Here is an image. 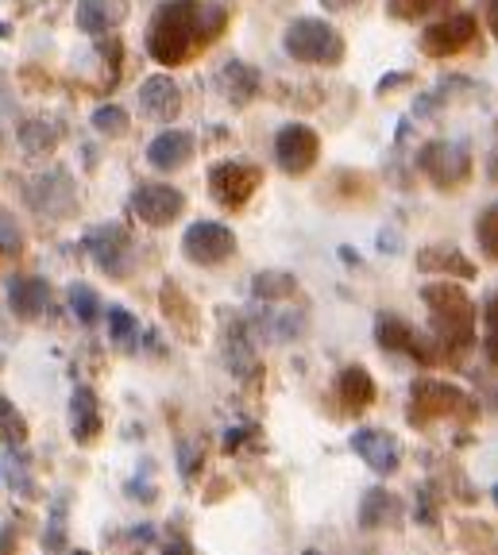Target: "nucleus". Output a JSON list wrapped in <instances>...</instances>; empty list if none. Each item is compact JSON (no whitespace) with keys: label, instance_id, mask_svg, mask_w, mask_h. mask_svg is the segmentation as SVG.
I'll return each mask as SVG.
<instances>
[{"label":"nucleus","instance_id":"f257e3e1","mask_svg":"<svg viewBox=\"0 0 498 555\" xmlns=\"http://www.w3.org/2000/svg\"><path fill=\"white\" fill-rule=\"evenodd\" d=\"M228 27V9L217 0H163L148 24V54L158 66H182L202 54Z\"/></svg>","mask_w":498,"mask_h":555},{"label":"nucleus","instance_id":"f03ea898","mask_svg":"<svg viewBox=\"0 0 498 555\" xmlns=\"http://www.w3.org/2000/svg\"><path fill=\"white\" fill-rule=\"evenodd\" d=\"M421 301L429 309L433 339L440 344V356L448 366H463L468 351L475 347V301L456 282H429L421 286Z\"/></svg>","mask_w":498,"mask_h":555},{"label":"nucleus","instance_id":"7ed1b4c3","mask_svg":"<svg viewBox=\"0 0 498 555\" xmlns=\"http://www.w3.org/2000/svg\"><path fill=\"white\" fill-rule=\"evenodd\" d=\"M406 421H410L413 428H433V425H440V421L475 425V421H480V401H475L468 390H460V386H452V382L418 378L410 386Z\"/></svg>","mask_w":498,"mask_h":555},{"label":"nucleus","instance_id":"20e7f679","mask_svg":"<svg viewBox=\"0 0 498 555\" xmlns=\"http://www.w3.org/2000/svg\"><path fill=\"white\" fill-rule=\"evenodd\" d=\"M290 59L309 62V66H341L344 62V35L332 24L317 16H302L286 27V39H282Z\"/></svg>","mask_w":498,"mask_h":555},{"label":"nucleus","instance_id":"39448f33","mask_svg":"<svg viewBox=\"0 0 498 555\" xmlns=\"http://www.w3.org/2000/svg\"><path fill=\"white\" fill-rule=\"evenodd\" d=\"M375 344L383 347V351L406 356V359H413V363H421V366L445 363V356H440V344L433 339V332H418L410 321L394 317V312H379V321H375Z\"/></svg>","mask_w":498,"mask_h":555},{"label":"nucleus","instance_id":"423d86ee","mask_svg":"<svg viewBox=\"0 0 498 555\" xmlns=\"http://www.w3.org/2000/svg\"><path fill=\"white\" fill-rule=\"evenodd\" d=\"M418 166L429 182L445 193H456L472 178V151L468 143H452V139H433L418 155Z\"/></svg>","mask_w":498,"mask_h":555},{"label":"nucleus","instance_id":"0eeeda50","mask_svg":"<svg viewBox=\"0 0 498 555\" xmlns=\"http://www.w3.org/2000/svg\"><path fill=\"white\" fill-rule=\"evenodd\" d=\"M475 39H480V20L472 12H452V16L425 27L421 54H429V59H456V54L472 51Z\"/></svg>","mask_w":498,"mask_h":555},{"label":"nucleus","instance_id":"6e6552de","mask_svg":"<svg viewBox=\"0 0 498 555\" xmlns=\"http://www.w3.org/2000/svg\"><path fill=\"white\" fill-rule=\"evenodd\" d=\"M182 255L197 267H220L225 259L237 255V232L217 224V220H197V224L186 228Z\"/></svg>","mask_w":498,"mask_h":555},{"label":"nucleus","instance_id":"1a4fd4ad","mask_svg":"<svg viewBox=\"0 0 498 555\" xmlns=\"http://www.w3.org/2000/svg\"><path fill=\"white\" fill-rule=\"evenodd\" d=\"M263 182V170L252 163H217L209 170V193L220 208H244Z\"/></svg>","mask_w":498,"mask_h":555},{"label":"nucleus","instance_id":"9d476101","mask_svg":"<svg viewBox=\"0 0 498 555\" xmlns=\"http://www.w3.org/2000/svg\"><path fill=\"white\" fill-rule=\"evenodd\" d=\"M321 155V139L309 124H286V128L274 135V158L286 173H309Z\"/></svg>","mask_w":498,"mask_h":555},{"label":"nucleus","instance_id":"9b49d317","mask_svg":"<svg viewBox=\"0 0 498 555\" xmlns=\"http://www.w3.org/2000/svg\"><path fill=\"white\" fill-rule=\"evenodd\" d=\"M182 208H186V197L175 190V185L151 182V185H140V190L131 193V212L151 228L175 224V220L182 217Z\"/></svg>","mask_w":498,"mask_h":555},{"label":"nucleus","instance_id":"f8f14e48","mask_svg":"<svg viewBox=\"0 0 498 555\" xmlns=\"http://www.w3.org/2000/svg\"><path fill=\"white\" fill-rule=\"evenodd\" d=\"M86 247L93 255V262L108 274L120 278L128 270V259H131V240L120 224H101V228H89L86 232Z\"/></svg>","mask_w":498,"mask_h":555},{"label":"nucleus","instance_id":"ddd939ff","mask_svg":"<svg viewBox=\"0 0 498 555\" xmlns=\"http://www.w3.org/2000/svg\"><path fill=\"white\" fill-rule=\"evenodd\" d=\"M352 451H356L375 475H394V470L403 467V448H398V440H394L391 433H383V428H359V433H352Z\"/></svg>","mask_w":498,"mask_h":555},{"label":"nucleus","instance_id":"4468645a","mask_svg":"<svg viewBox=\"0 0 498 555\" xmlns=\"http://www.w3.org/2000/svg\"><path fill=\"white\" fill-rule=\"evenodd\" d=\"M140 108L158 124H170L178 113H182V89H178L175 78L166 74H151L140 86Z\"/></svg>","mask_w":498,"mask_h":555},{"label":"nucleus","instance_id":"2eb2a0df","mask_svg":"<svg viewBox=\"0 0 498 555\" xmlns=\"http://www.w3.org/2000/svg\"><path fill=\"white\" fill-rule=\"evenodd\" d=\"M47 301H51V286H47L43 278H27V274L9 278V309L16 312L20 321L43 317Z\"/></svg>","mask_w":498,"mask_h":555},{"label":"nucleus","instance_id":"dca6fc26","mask_svg":"<svg viewBox=\"0 0 498 555\" xmlns=\"http://www.w3.org/2000/svg\"><path fill=\"white\" fill-rule=\"evenodd\" d=\"M193 158V135L190 131H175V128H166L163 135L151 139V147H148V163L155 166V170H178V166H186Z\"/></svg>","mask_w":498,"mask_h":555},{"label":"nucleus","instance_id":"f3484780","mask_svg":"<svg viewBox=\"0 0 498 555\" xmlns=\"http://www.w3.org/2000/svg\"><path fill=\"white\" fill-rule=\"evenodd\" d=\"M375 378H371L363 366H344L341 378H336V398H341L344 413H363V409L375 405Z\"/></svg>","mask_w":498,"mask_h":555},{"label":"nucleus","instance_id":"a211bd4d","mask_svg":"<svg viewBox=\"0 0 498 555\" xmlns=\"http://www.w3.org/2000/svg\"><path fill=\"white\" fill-rule=\"evenodd\" d=\"M418 270L421 274H440V278H475V262L468 259L463 251H456V247H440V243H433V247H421L418 251Z\"/></svg>","mask_w":498,"mask_h":555},{"label":"nucleus","instance_id":"6ab92c4d","mask_svg":"<svg viewBox=\"0 0 498 555\" xmlns=\"http://www.w3.org/2000/svg\"><path fill=\"white\" fill-rule=\"evenodd\" d=\"M27 201L39 208V212H51V217H62L74 208V190L66 182V173H47L39 178L31 190H27Z\"/></svg>","mask_w":498,"mask_h":555},{"label":"nucleus","instance_id":"aec40b11","mask_svg":"<svg viewBox=\"0 0 498 555\" xmlns=\"http://www.w3.org/2000/svg\"><path fill=\"white\" fill-rule=\"evenodd\" d=\"M101 428V409H97V393L89 386H74L71 398V433L78 443H89Z\"/></svg>","mask_w":498,"mask_h":555},{"label":"nucleus","instance_id":"412c9836","mask_svg":"<svg viewBox=\"0 0 498 555\" xmlns=\"http://www.w3.org/2000/svg\"><path fill=\"white\" fill-rule=\"evenodd\" d=\"M124 16H128V4H124V0H81L78 4L81 31H93V35L116 27Z\"/></svg>","mask_w":498,"mask_h":555},{"label":"nucleus","instance_id":"4be33fe9","mask_svg":"<svg viewBox=\"0 0 498 555\" xmlns=\"http://www.w3.org/2000/svg\"><path fill=\"white\" fill-rule=\"evenodd\" d=\"M220 86H225V96L232 104H247L259 93V69H252L247 62H228L220 69Z\"/></svg>","mask_w":498,"mask_h":555},{"label":"nucleus","instance_id":"5701e85b","mask_svg":"<svg viewBox=\"0 0 498 555\" xmlns=\"http://www.w3.org/2000/svg\"><path fill=\"white\" fill-rule=\"evenodd\" d=\"M252 289L259 301H286L297 289V278L286 274V270H263V274H255Z\"/></svg>","mask_w":498,"mask_h":555},{"label":"nucleus","instance_id":"b1692460","mask_svg":"<svg viewBox=\"0 0 498 555\" xmlns=\"http://www.w3.org/2000/svg\"><path fill=\"white\" fill-rule=\"evenodd\" d=\"M108 336H113V344L120 347V351H136V344H140V324H136V317H131L128 309L113 305V309H108Z\"/></svg>","mask_w":498,"mask_h":555},{"label":"nucleus","instance_id":"393cba45","mask_svg":"<svg viewBox=\"0 0 498 555\" xmlns=\"http://www.w3.org/2000/svg\"><path fill=\"white\" fill-rule=\"evenodd\" d=\"M475 240H480V251L487 255L490 262H498V201L480 212V220H475Z\"/></svg>","mask_w":498,"mask_h":555},{"label":"nucleus","instance_id":"a878e982","mask_svg":"<svg viewBox=\"0 0 498 555\" xmlns=\"http://www.w3.org/2000/svg\"><path fill=\"white\" fill-rule=\"evenodd\" d=\"M391 509H394V498L379 486V490H371V494L363 498V505H359V525H363V529H379Z\"/></svg>","mask_w":498,"mask_h":555},{"label":"nucleus","instance_id":"bb28decb","mask_svg":"<svg viewBox=\"0 0 498 555\" xmlns=\"http://www.w3.org/2000/svg\"><path fill=\"white\" fill-rule=\"evenodd\" d=\"M0 440L4 443H24L27 440V421L24 413H20L16 405H12L9 398H0Z\"/></svg>","mask_w":498,"mask_h":555},{"label":"nucleus","instance_id":"cd10ccee","mask_svg":"<svg viewBox=\"0 0 498 555\" xmlns=\"http://www.w3.org/2000/svg\"><path fill=\"white\" fill-rule=\"evenodd\" d=\"M20 143H24L31 155H39V151H54V143H59V131L51 128V124L43 120H31L20 128Z\"/></svg>","mask_w":498,"mask_h":555},{"label":"nucleus","instance_id":"c85d7f7f","mask_svg":"<svg viewBox=\"0 0 498 555\" xmlns=\"http://www.w3.org/2000/svg\"><path fill=\"white\" fill-rule=\"evenodd\" d=\"M71 309H74V317H78L81 324H97L101 321V297L93 294L89 286H71Z\"/></svg>","mask_w":498,"mask_h":555},{"label":"nucleus","instance_id":"c756f323","mask_svg":"<svg viewBox=\"0 0 498 555\" xmlns=\"http://www.w3.org/2000/svg\"><path fill=\"white\" fill-rule=\"evenodd\" d=\"M445 4H452V0H391L386 9L394 20H425L429 12L445 9Z\"/></svg>","mask_w":498,"mask_h":555},{"label":"nucleus","instance_id":"7c9ffc66","mask_svg":"<svg viewBox=\"0 0 498 555\" xmlns=\"http://www.w3.org/2000/svg\"><path fill=\"white\" fill-rule=\"evenodd\" d=\"M483 351L498 366V294H490L483 305Z\"/></svg>","mask_w":498,"mask_h":555},{"label":"nucleus","instance_id":"2f4dec72","mask_svg":"<svg viewBox=\"0 0 498 555\" xmlns=\"http://www.w3.org/2000/svg\"><path fill=\"white\" fill-rule=\"evenodd\" d=\"M93 128L101 131V135H124V131H128V113L116 108V104H101L93 113Z\"/></svg>","mask_w":498,"mask_h":555},{"label":"nucleus","instance_id":"473e14b6","mask_svg":"<svg viewBox=\"0 0 498 555\" xmlns=\"http://www.w3.org/2000/svg\"><path fill=\"white\" fill-rule=\"evenodd\" d=\"M0 251L4 255L24 251V232H20V224L12 220V212H4V208H0Z\"/></svg>","mask_w":498,"mask_h":555},{"label":"nucleus","instance_id":"72a5a7b5","mask_svg":"<svg viewBox=\"0 0 498 555\" xmlns=\"http://www.w3.org/2000/svg\"><path fill=\"white\" fill-rule=\"evenodd\" d=\"M178 451H182V460H178V467H182V475L193 482V478H197V470H202V448H197V443H182Z\"/></svg>","mask_w":498,"mask_h":555},{"label":"nucleus","instance_id":"f704fd0d","mask_svg":"<svg viewBox=\"0 0 498 555\" xmlns=\"http://www.w3.org/2000/svg\"><path fill=\"white\" fill-rule=\"evenodd\" d=\"M0 478L20 482V490H27V486H31V478L24 475V467H20V463H12V451H9V455H0Z\"/></svg>","mask_w":498,"mask_h":555},{"label":"nucleus","instance_id":"c9c22d12","mask_svg":"<svg viewBox=\"0 0 498 555\" xmlns=\"http://www.w3.org/2000/svg\"><path fill=\"white\" fill-rule=\"evenodd\" d=\"M483 16H487L490 35L498 39V0H483Z\"/></svg>","mask_w":498,"mask_h":555},{"label":"nucleus","instance_id":"e433bc0d","mask_svg":"<svg viewBox=\"0 0 498 555\" xmlns=\"http://www.w3.org/2000/svg\"><path fill=\"white\" fill-rule=\"evenodd\" d=\"M47 544H51V552L62 544V509H54V520H51V537H47Z\"/></svg>","mask_w":498,"mask_h":555},{"label":"nucleus","instance_id":"4c0bfd02","mask_svg":"<svg viewBox=\"0 0 498 555\" xmlns=\"http://www.w3.org/2000/svg\"><path fill=\"white\" fill-rule=\"evenodd\" d=\"M163 555H193V547L186 540H166L163 544Z\"/></svg>","mask_w":498,"mask_h":555},{"label":"nucleus","instance_id":"58836bf2","mask_svg":"<svg viewBox=\"0 0 498 555\" xmlns=\"http://www.w3.org/2000/svg\"><path fill=\"white\" fill-rule=\"evenodd\" d=\"M487 178L498 185V143H495V147H490V158H487Z\"/></svg>","mask_w":498,"mask_h":555},{"label":"nucleus","instance_id":"ea45409f","mask_svg":"<svg viewBox=\"0 0 498 555\" xmlns=\"http://www.w3.org/2000/svg\"><path fill=\"white\" fill-rule=\"evenodd\" d=\"M0 39H9V24H0Z\"/></svg>","mask_w":498,"mask_h":555},{"label":"nucleus","instance_id":"a19ab883","mask_svg":"<svg viewBox=\"0 0 498 555\" xmlns=\"http://www.w3.org/2000/svg\"><path fill=\"white\" fill-rule=\"evenodd\" d=\"M490 498H495V505H498V486H495V494H490Z\"/></svg>","mask_w":498,"mask_h":555},{"label":"nucleus","instance_id":"79ce46f5","mask_svg":"<svg viewBox=\"0 0 498 555\" xmlns=\"http://www.w3.org/2000/svg\"><path fill=\"white\" fill-rule=\"evenodd\" d=\"M74 555H89V552H74Z\"/></svg>","mask_w":498,"mask_h":555}]
</instances>
